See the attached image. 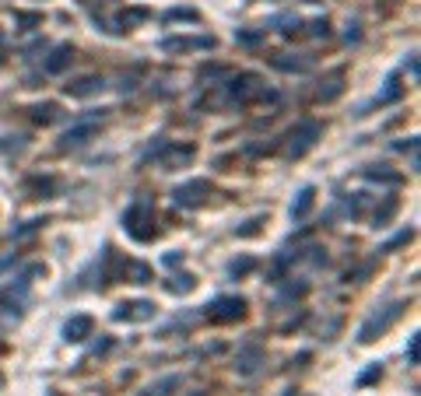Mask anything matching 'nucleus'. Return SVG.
Wrapping results in <instances>:
<instances>
[{
    "instance_id": "f257e3e1",
    "label": "nucleus",
    "mask_w": 421,
    "mask_h": 396,
    "mask_svg": "<svg viewBox=\"0 0 421 396\" xmlns=\"http://www.w3.org/2000/svg\"><path fill=\"white\" fill-rule=\"evenodd\" d=\"M123 228L137 239V242H148L155 235V203L148 200H134L123 214Z\"/></svg>"
},
{
    "instance_id": "dca6fc26",
    "label": "nucleus",
    "mask_w": 421,
    "mask_h": 396,
    "mask_svg": "<svg viewBox=\"0 0 421 396\" xmlns=\"http://www.w3.org/2000/svg\"><path fill=\"white\" fill-rule=\"evenodd\" d=\"M379 376H383V368H379V365H376V368H369V372L362 376V386H369V383H376Z\"/></svg>"
},
{
    "instance_id": "6e6552de",
    "label": "nucleus",
    "mask_w": 421,
    "mask_h": 396,
    "mask_svg": "<svg viewBox=\"0 0 421 396\" xmlns=\"http://www.w3.org/2000/svg\"><path fill=\"white\" fill-rule=\"evenodd\" d=\"M95 130H99L95 123H78V126H71V130L64 133V148H78V144H85Z\"/></svg>"
},
{
    "instance_id": "9b49d317",
    "label": "nucleus",
    "mask_w": 421,
    "mask_h": 396,
    "mask_svg": "<svg viewBox=\"0 0 421 396\" xmlns=\"http://www.w3.org/2000/svg\"><path fill=\"white\" fill-rule=\"evenodd\" d=\"M214 39H169L165 49H210Z\"/></svg>"
},
{
    "instance_id": "9d476101",
    "label": "nucleus",
    "mask_w": 421,
    "mask_h": 396,
    "mask_svg": "<svg viewBox=\"0 0 421 396\" xmlns=\"http://www.w3.org/2000/svg\"><path fill=\"white\" fill-rule=\"evenodd\" d=\"M71 56H74V53H71V46H57V49H53V56L46 60V74H60V71L71 64Z\"/></svg>"
},
{
    "instance_id": "20e7f679",
    "label": "nucleus",
    "mask_w": 421,
    "mask_h": 396,
    "mask_svg": "<svg viewBox=\"0 0 421 396\" xmlns=\"http://www.w3.org/2000/svg\"><path fill=\"white\" fill-rule=\"evenodd\" d=\"M401 308H404V305H390V308H386L383 316H372V319H369V323L362 326V333H358V340H362V344H369V340H376V333H383V330H390V323H393V319L401 316Z\"/></svg>"
},
{
    "instance_id": "f03ea898",
    "label": "nucleus",
    "mask_w": 421,
    "mask_h": 396,
    "mask_svg": "<svg viewBox=\"0 0 421 396\" xmlns=\"http://www.w3.org/2000/svg\"><path fill=\"white\" fill-rule=\"evenodd\" d=\"M210 319H221V323H232V319H242L246 316V298L228 295V298H214L208 305Z\"/></svg>"
},
{
    "instance_id": "1a4fd4ad",
    "label": "nucleus",
    "mask_w": 421,
    "mask_h": 396,
    "mask_svg": "<svg viewBox=\"0 0 421 396\" xmlns=\"http://www.w3.org/2000/svg\"><path fill=\"white\" fill-rule=\"evenodd\" d=\"M179 386H183V379H179V376H165V379L151 383V386H148L141 396H172V390H179Z\"/></svg>"
},
{
    "instance_id": "f8f14e48",
    "label": "nucleus",
    "mask_w": 421,
    "mask_h": 396,
    "mask_svg": "<svg viewBox=\"0 0 421 396\" xmlns=\"http://www.w3.org/2000/svg\"><path fill=\"white\" fill-rule=\"evenodd\" d=\"M260 358H263V354H260L256 347H249V351L239 358V365H235V368H239L242 376H253V372H256V365H260Z\"/></svg>"
},
{
    "instance_id": "4468645a",
    "label": "nucleus",
    "mask_w": 421,
    "mask_h": 396,
    "mask_svg": "<svg viewBox=\"0 0 421 396\" xmlns=\"http://www.w3.org/2000/svg\"><path fill=\"white\" fill-rule=\"evenodd\" d=\"M95 88H102V81H99V78H85V81H78L74 88L67 85V92H71V95H92Z\"/></svg>"
},
{
    "instance_id": "f3484780",
    "label": "nucleus",
    "mask_w": 421,
    "mask_h": 396,
    "mask_svg": "<svg viewBox=\"0 0 421 396\" xmlns=\"http://www.w3.org/2000/svg\"><path fill=\"white\" fill-rule=\"evenodd\" d=\"M408 358H411V365H418V337H411V344H408Z\"/></svg>"
},
{
    "instance_id": "aec40b11",
    "label": "nucleus",
    "mask_w": 421,
    "mask_h": 396,
    "mask_svg": "<svg viewBox=\"0 0 421 396\" xmlns=\"http://www.w3.org/2000/svg\"><path fill=\"white\" fill-rule=\"evenodd\" d=\"M194 396H204V393H194Z\"/></svg>"
},
{
    "instance_id": "6ab92c4d",
    "label": "nucleus",
    "mask_w": 421,
    "mask_h": 396,
    "mask_svg": "<svg viewBox=\"0 0 421 396\" xmlns=\"http://www.w3.org/2000/svg\"><path fill=\"white\" fill-rule=\"evenodd\" d=\"M0 386H4V376H0Z\"/></svg>"
},
{
    "instance_id": "7ed1b4c3",
    "label": "nucleus",
    "mask_w": 421,
    "mask_h": 396,
    "mask_svg": "<svg viewBox=\"0 0 421 396\" xmlns=\"http://www.w3.org/2000/svg\"><path fill=\"white\" fill-rule=\"evenodd\" d=\"M172 197H176V203H183V207H201V203L210 197V183L194 179V183H186V186H176Z\"/></svg>"
},
{
    "instance_id": "2eb2a0df",
    "label": "nucleus",
    "mask_w": 421,
    "mask_h": 396,
    "mask_svg": "<svg viewBox=\"0 0 421 396\" xmlns=\"http://www.w3.org/2000/svg\"><path fill=\"white\" fill-rule=\"evenodd\" d=\"M53 112H57V105H42V109H35V119H39V123H49Z\"/></svg>"
},
{
    "instance_id": "ddd939ff",
    "label": "nucleus",
    "mask_w": 421,
    "mask_h": 396,
    "mask_svg": "<svg viewBox=\"0 0 421 396\" xmlns=\"http://www.w3.org/2000/svg\"><path fill=\"white\" fill-rule=\"evenodd\" d=\"M313 190H302V193H299V200H295V203H292V217H306V214H309V207H313Z\"/></svg>"
},
{
    "instance_id": "423d86ee",
    "label": "nucleus",
    "mask_w": 421,
    "mask_h": 396,
    "mask_svg": "<svg viewBox=\"0 0 421 396\" xmlns=\"http://www.w3.org/2000/svg\"><path fill=\"white\" fill-rule=\"evenodd\" d=\"M92 326H95V323H92V316H74V319H67V326H64V337L78 344V340L92 337Z\"/></svg>"
},
{
    "instance_id": "0eeeda50",
    "label": "nucleus",
    "mask_w": 421,
    "mask_h": 396,
    "mask_svg": "<svg viewBox=\"0 0 421 396\" xmlns=\"http://www.w3.org/2000/svg\"><path fill=\"white\" fill-rule=\"evenodd\" d=\"M155 316V305L151 301H130V305H119L116 308V319H151Z\"/></svg>"
},
{
    "instance_id": "39448f33",
    "label": "nucleus",
    "mask_w": 421,
    "mask_h": 396,
    "mask_svg": "<svg viewBox=\"0 0 421 396\" xmlns=\"http://www.w3.org/2000/svg\"><path fill=\"white\" fill-rule=\"evenodd\" d=\"M316 137H319V123H302V126L292 133L288 155H292V158H302V155H306V151L316 144Z\"/></svg>"
},
{
    "instance_id": "a211bd4d",
    "label": "nucleus",
    "mask_w": 421,
    "mask_h": 396,
    "mask_svg": "<svg viewBox=\"0 0 421 396\" xmlns=\"http://www.w3.org/2000/svg\"><path fill=\"white\" fill-rule=\"evenodd\" d=\"M253 270V260H242V263H232V274H246Z\"/></svg>"
}]
</instances>
